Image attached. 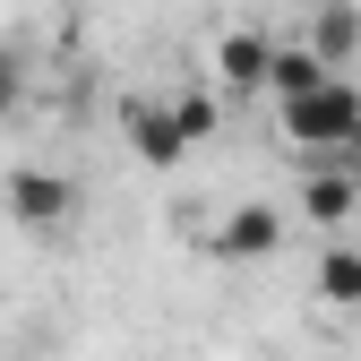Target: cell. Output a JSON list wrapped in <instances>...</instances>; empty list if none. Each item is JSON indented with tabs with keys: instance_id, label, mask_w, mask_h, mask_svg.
Here are the masks:
<instances>
[{
	"instance_id": "obj_1",
	"label": "cell",
	"mask_w": 361,
	"mask_h": 361,
	"mask_svg": "<svg viewBox=\"0 0 361 361\" xmlns=\"http://www.w3.org/2000/svg\"><path fill=\"white\" fill-rule=\"evenodd\" d=\"M284 112V138L310 147V155H344V138L361 129V86L353 78H327V86H310V95L276 104Z\"/></svg>"
},
{
	"instance_id": "obj_2",
	"label": "cell",
	"mask_w": 361,
	"mask_h": 361,
	"mask_svg": "<svg viewBox=\"0 0 361 361\" xmlns=\"http://www.w3.org/2000/svg\"><path fill=\"white\" fill-rule=\"evenodd\" d=\"M121 129H129V155H138L147 172H180V155H190V129H180L172 104H121Z\"/></svg>"
},
{
	"instance_id": "obj_3",
	"label": "cell",
	"mask_w": 361,
	"mask_h": 361,
	"mask_svg": "<svg viewBox=\"0 0 361 361\" xmlns=\"http://www.w3.org/2000/svg\"><path fill=\"white\" fill-rule=\"evenodd\" d=\"M69 207H78V190H69L61 172H43V164H18L9 172V215L26 224V233H61Z\"/></svg>"
},
{
	"instance_id": "obj_4",
	"label": "cell",
	"mask_w": 361,
	"mask_h": 361,
	"mask_svg": "<svg viewBox=\"0 0 361 361\" xmlns=\"http://www.w3.org/2000/svg\"><path fill=\"white\" fill-rule=\"evenodd\" d=\"M215 78H224V86H241V95H267V78H276V35L233 26V35L215 43Z\"/></svg>"
},
{
	"instance_id": "obj_5",
	"label": "cell",
	"mask_w": 361,
	"mask_h": 361,
	"mask_svg": "<svg viewBox=\"0 0 361 361\" xmlns=\"http://www.w3.org/2000/svg\"><path fill=\"white\" fill-rule=\"evenodd\" d=\"M284 250V215L276 207H233L215 224V258H233V267H250V258H276Z\"/></svg>"
},
{
	"instance_id": "obj_6",
	"label": "cell",
	"mask_w": 361,
	"mask_h": 361,
	"mask_svg": "<svg viewBox=\"0 0 361 361\" xmlns=\"http://www.w3.org/2000/svg\"><path fill=\"white\" fill-rule=\"evenodd\" d=\"M327 78H336V69L319 61V43L301 35V43H276V78H267V95L293 104V95H310V86H327Z\"/></svg>"
},
{
	"instance_id": "obj_7",
	"label": "cell",
	"mask_w": 361,
	"mask_h": 361,
	"mask_svg": "<svg viewBox=\"0 0 361 361\" xmlns=\"http://www.w3.org/2000/svg\"><path fill=\"white\" fill-rule=\"evenodd\" d=\"M353 207H361V172H353V164H344V172H310V180H301V215H310V224H344Z\"/></svg>"
},
{
	"instance_id": "obj_8",
	"label": "cell",
	"mask_w": 361,
	"mask_h": 361,
	"mask_svg": "<svg viewBox=\"0 0 361 361\" xmlns=\"http://www.w3.org/2000/svg\"><path fill=\"white\" fill-rule=\"evenodd\" d=\"M310 43H319L327 69L353 61V52H361V9H353V0H319V9H310Z\"/></svg>"
},
{
	"instance_id": "obj_9",
	"label": "cell",
	"mask_w": 361,
	"mask_h": 361,
	"mask_svg": "<svg viewBox=\"0 0 361 361\" xmlns=\"http://www.w3.org/2000/svg\"><path fill=\"white\" fill-rule=\"evenodd\" d=\"M319 301H336V310L361 301V250H327L319 258Z\"/></svg>"
},
{
	"instance_id": "obj_10",
	"label": "cell",
	"mask_w": 361,
	"mask_h": 361,
	"mask_svg": "<svg viewBox=\"0 0 361 361\" xmlns=\"http://www.w3.org/2000/svg\"><path fill=\"white\" fill-rule=\"evenodd\" d=\"M172 112H180V129H190V147H198V138H215V95H180Z\"/></svg>"
},
{
	"instance_id": "obj_11",
	"label": "cell",
	"mask_w": 361,
	"mask_h": 361,
	"mask_svg": "<svg viewBox=\"0 0 361 361\" xmlns=\"http://www.w3.org/2000/svg\"><path fill=\"white\" fill-rule=\"evenodd\" d=\"M18 86H26V69H18L9 52H0V121H9V112H18Z\"/></svg>"
},
{
	"instance_id": "obj_12",
	"label": "cell",
	"mask_w": 361,
	"mask_h": 361,
	"mask_svg": "<svg viewBox=\"0 0 361 361\" xmlns=\"http://www.w3.org/2000/svg\"><path fill=\"white\" fill-rule=\"evenodd\" d=\"M344 164H353V172H361V129H353V138H344Z\"/></svg>"
}]
</instances>
